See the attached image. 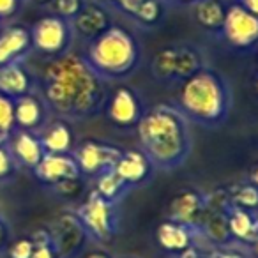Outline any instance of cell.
<instances>
[{
  "label": "cell",
  "mask_w": 258,
  "mask_h": 258,
  "mask_svg": "<svg viewBox=\"0 0 258 258\" xmlns=\"http://www.w3.org/2000/svg\"><path fill=\"white\" fill-rule=\"evenodd\" d=\"M200 233L218 247L233 246V240L228 232V223H226V211H207Z\"/></svg>",
  "instance_id": "obj_24"
},
{
  "label": "cell",
  "mask_w": 258,
  "mask_h": 258,
  "mask_svg": "<svg viewBox=\"0 0 258 258\" xmlns=\"http://www.w3.org/2000/svg\"><path fill=\"white\" fill-rule=\"evenodd\" d=\"M83 58L104 82L129 78L142 62V46L133 32L111 25L87 43Z\"/></svg>",
  "instance_id": "obj_4"
},
{
  "label": "cell",
  "mask_w": 258,
  "mask_h": 258,
  "mask_svg": "<svg viewBox=\"0 0 258 258\" xmlns=\"http://www.w3.org/2000/svg\"><path fill=\"white\" fill-rule=\"evenodd\" d=\"M101 4L106 6V8H111V9H117L118 13H122V15L125 16H133L135 9L140 6L142 0H99Z\"/></svg>",
  "instance_id": "obj_35"
},
{
  "label": "cell",
  "mask_w": 258,
  "mask_h": 258,
  "mask_svg": "<svg viewBox=\"0 0 258 258\" xmlns=\"http://www.w3.org/2000/svg\"><path fill=\"white\" fill-rule=\"evenodd\" d=\"M51 235V242H53L57 253L60 258H76L83 253L87 242H89V235H87L85 228L82 223L78 221L75 214L71 212H64L58 218L51 221L48 226Z\"/></svg>",
  "instance_id": "obj_10"
},
{
  "label": "cell",
  "mask_w": 258,
  "mask_h": 258,
  "mask_svg": "<svg viewBox=\"0 0 258 258\" xmlns=\"http://www.w3.org/2000/svg\"><path fill=\"white\" fill-rule=\"evenodd\" d=\"M207 211V195L197 187H184L172 197L168 209H166V218L182 223L200 233Z\"/></svg>",
  "instance_id": "obj_11"
},
{
  "label": "cell",
  "mask_w": 258,
  "mask_h": 258,
  "mask_svg": "<svg viewBox=\"0 0 258 258\" xmlns=\"http://www.w3.org/2000/svg\"><path fill=\"white\" fill-rule=\"evenodd\" d=\"M83 258H113V256L108 254L106 251H90V253L83 254Z\"/></svg>",
  "instance_id": "obj_43"
},
{
  "label": "cell",
  "mask_w": 258,
  "mask_h": 258,
  "mask_svg": "<svg viewBox=\"0 0 258 258\" xmlns=\"http://www.w3.org/2000/svg\"><path fill=\"white\" fill-rule=\"evenodd\" d=\"M228 198L232 207L258 212V187H254L249 180L228 187Z\"/></svg>",
  "instance_id": "obj_28"
},
{
  "label": "cell",
  "mask_w": 258,
  "mask_h": 258,
  "mask_svg": "<svg viewBox=\"0 0 258 258\" xmlns=\"http://www.w3.org/2000/svg\"><path fill=\"white\" fill-rule=\"evenodd\" d=\"M32 172L37 180L46 187H53L64 180L82 177L73 154H44V158Z\"/></svg>",
  "instance_id": "obj_15"
},
{
  "label": "cell",
  "mask_w": 258,
  "mask_h": 258,
  "mask_svg": "<svg viewBox=\"0 0 258 258\" xmlns=\"http://www.w3.org/2000/svg\"><path fill=\"white\" fill-rule=\"evenodd\" d=\"M48 122L50 111L39 94L30 92L15 101V129L39 133Z\"/></svg>",
  "instance_id": "obj_16"
},
{
  "label": "cell",
  "mask_w": 258,
  "mask_h": 258,
  "mask_svg": "<svg viewBox=\"0 0 258 258\" xmlns=\"http://www.w3.org/2000/svg\"><path fill=\"white\" fill-rule=\"evenodd\" d=\"M30 2H34V4H43V6L46 4L48 6L51 2V0H30Z\"/></svg>",
  "instance_id": "obj_45"
},
{
  "label": "cell",
  "mask_w": 258,
  "mask_h": 258,
  "mask_svg": "<svg viewBox=\"0 0 258 258\" xmlns=\"http://www.w3.org/2000/svg\"><path fill=\"white\" fill-rule=\"evenodd\" d=\"M228 11L226 0H200L193 6V16L197 23L209 34L219 36L223 29V23Z\"/></svg>",
  "instance_id": "obj_22"
},
{
  "label": "cell",
  "mask_w": 258,
  "mask_h": 258,
  "mask_svg": "<svg viewBox=\"0 0 258 258\" xmlns=\"http://www.w3.org/2000/svg\"><path fill=\"white\" fill-rule=\"evenodd\" d=\"M246 11H249L251 15H254L258 18V0H237Z\"/></svg>",
  "instance_id": "obj_39"
},
{
  "label": "cell",
  "mask_w": 258,
  "mask_h": 258,
  "mask_svg": "<svg viewBox=\"0 0 258 258\" xmlns=\"http://www.w3.org/2000/svg\"><path fill=\"white\" fill-rule=\"evenodd\" d=\"M69 22H71L75 37H80V39L87 41V43L96 39L108 27L113 25L108 8L101 4L99 0H85L82 9Z\"/></svg>",
  "instance_id": "obj_12"
},
{
  "label": "cell",
  "mask_w": 258,
  "mask_h": 258,
  "mask_svg": "<svg viewBox=\"0 0 258 258\" xmlns=\"http://www.w3.org/2000/svg\"><path fill=\"white\" fill-rule=\"evenodd\" d=\"M32 50L46 58H57L71 51L75 34L71 29V22L62 16L48 15L34 22L29 29Z\"/></svg>",
  "instance_id": "obj_6"
},
{
  "label": "cell",
  "mask_w": 258,
  "mask_h": 258,
  "mask_svg": "<svg viewBox=\"0 0 258 258\" xmlns=\"http://www.w3.org/2000/svg\"><path fill=\"white\" fill-rule=\"evenodd\" d=\"M30 92H34V76L23 60L0 68V94L16 101Z\"/></svg>",
  "instance_id": "obj_20"
},
{
  "label": "cell",
  "mask_w": 258,
  "mask_h": 258,
  "mask_svg": "<svg viewBox=\"0 0 258 258\" xmlns=\"http://www.w3.org/2000/svg\"><path fill=\"white\" fill-rule=\"evenodd\" d=\"M71 154L75 158L76 165H78L82 177L89 182L101 173L113 170L115 163L118 161L122 154V149L117 147L115 144H110V142L89 138V140L76 144L75 151Z\"/></svg>",
  "instance_id": "obj_9"
},
{
  "label": "cell",
  "mask_w": 258,
  "mask_h": 258,
  "mask_svg": "<svg viewBox=\"0 0 258 258\" xmlns=\"http://www.w3.org/2000/svg\"><path fill=\"white\" fill-rule=\"evenodd\" d=\"M25 0H0V22L13 20L22 11Z\"/></svg>",
  "instance_id": "obj_36"
},
{
  "label": "cell",
  "mask_w": 258,
  "mask_h": 258,
  "mask_svg": "<svg viewBox=\"0 0 258 258\" xmlns=\"http://www.w3.org/2000/svg\"><path fill=\"white\" fill-rule=\"evenodd\" d=\"M226 223L233 244L253 246L254 239L258 237V212L230 207L226 211Z\"/></svg>",
  "instance_id": "obj_21"
},
{
  "label": "cell",
  "mask_w": 258,
  "mask_h": 258,
  "mask_svg": "<svg viewBox=\"0 0 258 258\" xmlns=\"http://www.w3.org/2000/svg\"><path fill=\"white\" fill-rule=\"evenodd\" d=\"M254 87H256V92H258V76H256V82H254Z\"/></svg>",
  "instance_id": "obj_48"
},
{
  "label": "cell",
  "mask_w": 258,
  "mask_h": 258,
  "mask_svg": "<svg viewBox=\"0 0 258 258\" xmlns=\"http://www.w3.org/2000/svg\"><path fill=\"white\" fill-rule=\"evenodd\" d=\"M2 142H6V137H2V135H0V144H2Z\"/></svg>",
  "instance_id": "obj_46"
},
{
  "label": "cell",
  "mask_w": 258,
  "mask_h": 258,
  "mask_svg": "<svg viewBox=\"0 0 258 258\" xmlns=\"http://www.w3.org/2000/svg\"><path fill=\"white\" fill-rule=\"evenodd\" d=\"M92 191H96L101 198L111 202V204H118L125 195L131 191V187L113 172V170H108V172L97 175L92 180Z\"/></svg>",
  "instance_id": "obj_26"
},
{
  "label": "cell",
  "mask_w": 258,
  "mask_h": 258,
  "mask_svg": "<svg viewBox=\"0 0 258 258\" xmlns=\"http://www.w3.org/2000/svg\"><path fill=\"white\" fill-rule=\"evenodd\" d=\"M113 172L133 189L145 186L154 177L156 168L142 149H127L122 151L120 158L113 166Z\"/></svg>",
  "instance_id": "obj_14"
},
{
  "label": "cell",
  "mask_w": 258,
  "mask_h": 258,
  "mask_svg": "<svg viewBox=\"0 0 258 258\" xmlns=\"http://www.w3.org/2000/svg\"><path fill=\"white\" fill-rule=\"evenodd\" d=\"M4 253L8 258H30L34 253V240L30 237H18L8 244Z\"/></svg>",
  "instance_id": "obj_32"
},
{
  "label": "cell",
  "mask_w": 258,
  "mask_h": 258,
  "mask_svg": "<svg viewBox=\"0 0 258 258\" xmlns=\"http://www.w3.org/2000/svg\"><path fill=\"white\" fill-rule=\"evenodd\" d=\"M204 258H247L242 251L233 249L232 246H214L204 253Z\"/></svg>",
  "instance_id": "obj_37"
},
{
  "label": "cell",
  "mask_w": 258,
  "mask_h": 258,
  "mask_svg": "<svg viewBox=\"0 0 258 258\" xmlns=\"http://www.w3.org/2000/svg\"><path fill=\"white\" fill-rule=\"evenodd\" d=\"M103 111L113 127L129 131V129H137L147 108L137 89L120 85L108 94Z\"/></svg>",
  "instance_id": "obj_7"
},
{
  "label": "cell",
  "mask_w": 258,
  "mask_h": 258,
  "mask_svg": "<svg viewBox=\"0 0 258 258\" xmlns=\"http://www.w3.org/2000/svg\"><path fill=\"white\" fill-rule=\"evenodd\" d=\"M46 154H71L76 147V137L68 120H50L37 133Z\"/></svg>",
  "instance_id": "obj_19"
},
{
  "label": "cell",
  "mask_w": 258,
  "mask_h": 258,
  "mask_svg": "<svg viewBox=\"0 0 258 258\" xmlns=\"http://www.w3.org/2000/svg\"><path fill=\"white\" fill-rule=\"evenodd\" d=\"M247 180H249V182L253 184L254 187H258V161L254 163L253 166H251V170H249V177H247Z\"/></svg>",
  "instance_id": "obj_42"
},
{
  "label": "cell",
  "mask_w": 258,
  "mask_h": 258,
  "mask_svg": "<svg viewBox=\"0 0 258 258\" xmlns=\"http://www.w3.org/2000/svg\"><path fill=\"white\" fill-rule=\"evenodd\" d=\"M83 2L85 0H51L50 8H51V15H57V16H62L66 20H71L76 13L82 9Z\"/></svg>",
  "instance_id": "obj_34"
},
{
  "label": "cell",
  "mask_w": 258,
  "mask_h": 258,
  "mask_svg": "<svg viewBox=\"0 0 258 258\" xmlns=\"http://www.w3.org/2000/svg\"><path fill=\"white\" fill-rule=\"evenodd\" d=\"M18 172V163L9 149L8 142L0 144V182H8Z\"/></svg>",
  "instance_id": "obj_31"
},
{
  "label": "cell",
  "mask_w": 258,
  "mask_h": 258,
  "mask_svg": "<svg viewBox=\"0 0 258 258\" xmlns=\"http://www.w3.org/2000/svg\"><path fill=\"white\" fill-rule=\"evenodd\" d=\"M73 214L82 223L89 239L97 244L111 242L120 230L118 204L104 200L92 189H89L82 204L73 209Z\"/></svg>",
  "instance_id": "obj_5"
},
{
  "label": "cell",
  "mask_w": 258,
  "mask_h": 258,
  "mask_svg": "<svg viewBox=\"0 0 258 258\" xmlns=\"http://www.w3.org/2000/svg\"><path fill=\"white\" fill-rule=\"evenodd\" d=\"M200 0H165L166 6H180V8H193Z\"/></svg>",
  "instance_id": "obj_40"
},
{
  "label": "cell",
  "mask_w": 258,
  "mask_h": 258,
  "mask_svg": "<svg viewBox=\"0 0 258 258\" xmlns=\"http://www.w3.org/2000/svg\"><path fill=\"white\" fill-rule=\"evenodd\" d=\"M0 216H2V214H0Z\"/></svg>",
  "instance_id": "obj_50"
},
{
  "label": "cell",
  "mask_w": 258,
  "mask_h": 258,
  "mask_svg": "<svg viewBox=\"0 0 258 258\" xmlns=\"http://www.w3.org/2000/svg\"><path fill=\"white\" fill-rule=\"evenodd\" d=\"M251 249H253V253L258 256V237L254 239V242H253V246H251Z\"/></svg>",
  "instance_id": "obj_44"
},
{
  "label": "cell",
  "mask_w": 258,
  "mask_h": 258,
  "mask_svg": "<svg viewBox=\"0 0 258 258\" xmlns=\"http://www.w3.org/2000/svg\"><path fill=\"white\" fill-rule=\"evenodd\" d=\"M177 258H204V253H202L197 246H193V247H189V249H186L180 256H177Z\"/></svg>",
  "instance_id": "obj_41"
},
{
  "label": "cell",
  "mask_w": 258,
  "mask_h": 258,
  "mask_svg": "<svg viewBox=\"0 0 258 258\" xmlns=\"http://www.w3.org/2000/svg\"><path fill=\"white\" fill-rule=\"evenodd\" d=\"M151 73L161 83H177V43L156 51L151 62Z\"/></svg>",
  "instance_id": "obj_25"
},
{
  "label": "cell",
  "mask_w": 258,
  "mask_h": 258,
  "mask_svg": "<svg viewBox=\"0 0 258 258\" xmlns=\"http://www.w3.org/2000/svg\"><path fill=\"white\" fill-rule=\"evenodd\" d=\"M87 180L83 177H78V179H71V180H64V182L57 184V186L50 187L57 197L64 198V200H73L76 198L80 193L83 191V186H85Z\"/></svg>",
  "instance_id": "obj_33"
},
{
  "label": "cell",
  "mask_w": 258,
  "mask_h": 258,
  "mask_svg": "<svg viewBox=\"0 0 258 258\" xmlns=\"http://www.w3.org/2000/svg\"><path fill=\"white\" fill-rule=\"evenodd\" d=\"M32 51L30 32L23 25H11L0 32V68L13 62L25 60Z\"/></svg>",
  "instance_id": "obj_18"
},
{
  "label": "cell",
  "mask_w": 258,
  "mask_h": 258,
  "mask_svg": "<svg viewBox=\"0 0 258 258\" xmlns=\"http://www.w3.org/2000/svg\"><path fill=\"white\" fill-rule=\"evenodd\" d=\"M205 66L207 64L200 48L191 43H177V83L191 78Z\"/></svg>",
  "instance_id": "obj_23"
},
{
  "label": "cell",
  "mask_w": 258,
  "mask_h": 258,
  "mask_svg": "<svg viewBox=\"0 0 258 258\" xmlns=\"http://www.w3.org/2000/svg\"><path fill=\"white\" fill-rule=\"evenodd\" d=\"M219 37L235 51H254L258 48V18L246 11L239 2H232L228 4Z\"/></svg>",
  "instance_id": "obj_8"
},
{
  "label": "cell",
  "mask_w": 258,
  "mask_h": 258,
  "mask_svg": "<svg viewBox=\"0 0 258 258\" xmlns=\"http://www.w3.org/2000/svg\"><path fill=\"white\" fill-rule=\"evenodd\" d=\"M30 239L34 240V253L30 258H60L57 253L53 242H51V235L48 228H39L32 232Z\"/></svg>",
  "instance_id": "obj_29"
},
{
  "label": "cell",
  "mask_w": 258,
  "mask_h": 258,
  "mask_svg": "<svg viewBox=\"0 0 258 258\" xmlns=\"http://www.w3.org/2000/svg\"><path fill=\"white\" fill-rule=\"evenodd\" d=\"M2 29H4V22H0V32H2Z\"/></svg>",
  "instance_id": "obj_47"
},
{
  "label": "cell",
  "mask_w": 258,
  "mask_h": 258,
  "mask_svg": "<svg viewBox=\"0 0 258 258\" xmlns=\"http://www.w3.org/2000/svg\"><path fill=\"white\" fill-rule=\"evenodd\" d=\"M191 122L173 103L149 108L137 125L140 149L156 170L173 172L187 161L193 151Z\"/></svg>",
  "instance_id": "obj_2"
},
{
  "label": "cell",
  "mask_w": 258,
  "mask_h": 258,
  "mask_svg": "<svg viewBox=\"0 0 258 258\" xmlns=\"http://www.w3.org/2000/svg\"><path fill=\"white\" fill-rule=\"evenodd\" d=\"M179 85L173 104L189 122L218 129L228 120L233 94L228 80L219 71L205 66Z\"/></svg>",
  "instance_id": "obj_3"
},
{
  "label": "cell",
  "mask_w": 258,
  "mask_h": 258,
  "mask_svg": "<svg viewBox=\"0 0 258 258\" xmlns=\"http://www.w3.org/2000/svg\"><path fill=\"white\" fill-rule=\"evenodd\" d=\"M166 11L165 0H142L131 18L145 29H152L163 20Z\"/></svg>",
  "instance_id": "obj_27"
},
{
  "label": "cell",
  "mask_w": 258,
  "mask_h": 258,
  "mask_svg": "<svg viewBox=\"0 0 258 258\" xmlns=\"http://www.w3.org/2000/svg\"><path fill=\"white\" fill-rule=\"evenodd\" d=\"M15 131V101L0 94V135L8 138Z\"/></svg>",
  "instance_id": "obj_30"
},
{
  "label": "cell",
  "mask_w": 258,
  "mask_h": 258,
  "mask_svg": "<svg viewBox=\"0 0 258 258\" xmlns=\"http://www.w3.org/2000/svg\"><path fill=\"white\" fill-rule=\"evenodd\" d=\"M120 258H138V256H120Z\"/></svg>",
  "instance_id": "obj_49"
},
{
  "label": "cell",
  "mask_w": 258,
  "mask_h": 258,
  "mask_svg": "<svg viewBox=\"0 0 258 258\" xmlns=\"http://www.w3.org/2000/svg\"><path fill=\"white\" fill-rule=\"evenodd\" d=\"M156 244L163 253L170 254V256H180L186 249L197 246V239L200 233L195 232L193 228L177 223L173 219H163L156 228Z\"/></svg>",
  "instance_id": "obj_13"
},
{
  "label": "cell",
  "mask_w": 258,
  "mask_h": 258,
  "mask_svg": "<svg viewBox=\"0 0 258 258\" xmlns=\"http://www.w3.org/2000/svg\"><path fill=\"white\" fill-rule=\"evenodd\" d=\"M39 96L48 111L62 120H89L103 111L106 82L94 73L83 55L68 51L48 58L37 78Z\"/></svg>",
  "instance_id": "obj_1"
},
{
  "label": "cell",
  "mask_w": 258,
  "mask_h": 258,
  "mask_svg": "<svg viewBox=\"0 0 258 258\" xmlns=\"http://www.w3.org/2000/svg\"><path fill=\"white\" fill-rule=\"evenodd\" d=\"M9 149H11L13 156H15L18 166H25L29 170H34L44 158V149L41 145V140L37 133H30V131H23V129H15L8 138Z\"/></svg>",
  "instance_id": "obj_17"
},
{
  "label": "cell",
  "mask_w": 258,
  "mask_h": 258,
  "mask_svg": "<svg viewBox=\"0 0 258 258\" xmlns=\"http://www.w3.org/2000/svg\"><path fill=\"white\" fill-rule=\"evenodd\" d=\"M9 242H11V226L4 216H0V254L4 253Z\"/></svg>",
  "instance_id": "obj_38"
}]
</instances>
